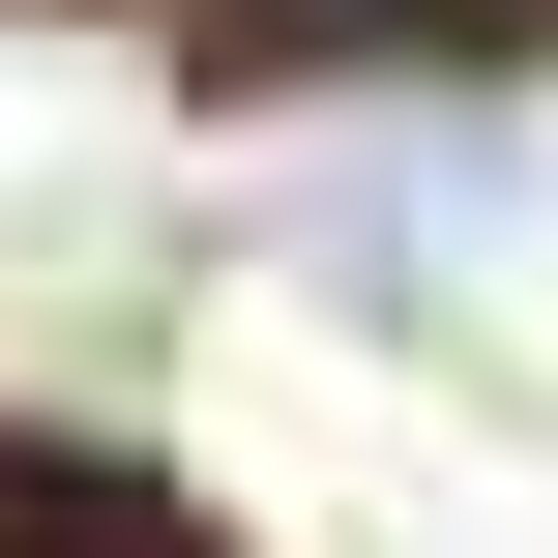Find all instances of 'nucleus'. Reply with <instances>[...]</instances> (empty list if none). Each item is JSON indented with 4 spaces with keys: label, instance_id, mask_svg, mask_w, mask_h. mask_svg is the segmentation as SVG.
<instances>
[{
    "label": "nucleus",
    "instance_id": "obj_1",
    "mask_svg": "<svg viewBox=\"0 0 558 558\" xmlns=\"http://www.w3.org/2000/svg\"><path fill=\"white\" fill-rule=\"evenodd\" d=\"M412 29H500V0H412Z\"/></svg>",
    "mask_w": 558,
    "mask_h": 558
},
{
    "label": "nucleus",
    "instance_id": "obj_2",
    "mask_svg": "<svg viewBox=\"0 0 558 558\" xmlns=\"http://www.w3.org/2000/svg\"><path fill=\"white\" fill-rule=\"evenodd\" d=\"M59 558H147V530H59Z\"/></svg>",
    "mask_w": 558,
    "mask_h": 558
}]
</instances>
